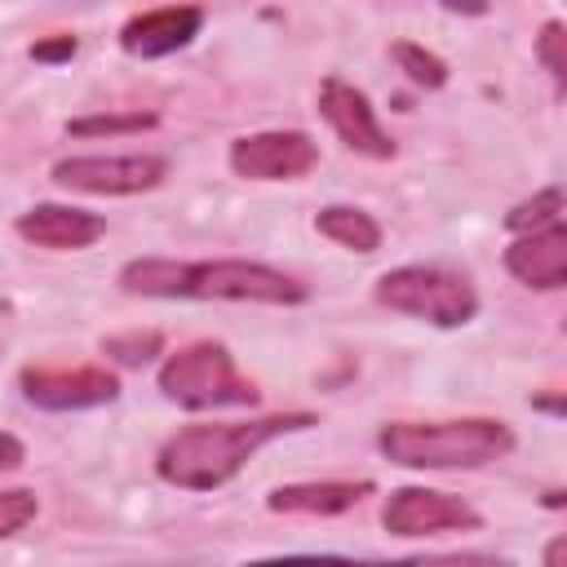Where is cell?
I'll return each mask as SVG.
<instances>
[{"mask_svg":"<svg viewBox=\"0 0 567 567\" xmlns=\"http://www.w3.org/2000/svg\"><path fill=\"white\" fill-rule=\"evenodd\" d=\"M558 217H563V186H545V190H536L532 199H523V204H514L505 213V230L532 235V230H540V226H549Z\"/></svg>","mask_w":567,"mask_h":567,"instance_id":"18","label":"cell"},{"mask_svg":"<svg viewBox=\"0 0 567 567\" xmlns=\"http://www.w3.org/2000/svg\"><path fill=\"white\" fill-rule=\"evenodd\" d=\"M319 115L332 124V133L341 137V146H350L354 155L368 159H394V137L381 128L372 102L363 89H354L341 75H328L319 84Z\"/></svg>","mask_w":567,"mask_h":567,"instance_id":"10","label":"cell"},{"mask_svg":"<svg viewBox=\"0 0 567 567\" xmlns=\"http://www.w3.org/2000/svg\"><path fill=\"white\" fill-rule=\"evenodd\" d=\"M75 49H80V40H75V35H66V31H58V35L35 40L27 53H31V62H40V66H58V62H71V58H75Z\"/></svg>","mask_w":567,"mask_h":567,"instance_id":"23","label":"cell"},{"mask_svg":"<svg viewBox=\"0 0 567 567\" xmlns=\"http://www.w3.org/2000/svg\"><path fill=\"white\" fill-rule=\"evenodd\" d=\"M204 27V9L199 4H164V9H142L133 18H124L120 27V49L128 58L155 62L168 58L177 49H186Z\"/></svg>","mask_w":567,"mask_h":567,"instance_id":"11","label":"cell"},{"mask_svg":"<svg viewBox=\"0 0 567 567\" xmlns=\"http://www.w3.org/2000/svg\"><path fill=\"white\" fill-rule=\"evenodd\" d=\"M310 425H315V412H270V416H248V421L186 425L164 439L155 456V474L182 492H217L248 465L252 452H261L266 443L292 430H310Z\"/></svg>","mask_w":567,"mask_h":567,"instance_id":"2","label":"cell"},{"mask_svg":"<svg viewBox=\"0 0 567 567\" xmlns=\"http://www.w3.org/2000/svg\"><path fill=\"white\" fill-rule=\"evenodd\" d=\"M120 288L133 297H195V301H257V306H301L310 297L301 279L248 257H217V261L137 257L120 270Z\"/></svg>","mask_w":567,"mask_h":567,"instance_id":"1","label":"cell"},{"mask_svg":"<svg viewBox=\"0 0 567 567\" xmlns=\"http://www.w3.org/2000/svg\"><path fill=\"white\" fill-rule=\"evenodd\" d=\"M22 461H27L22 439H18V434H9V430H0V470H18Z\"/></svg>","mask_w":567,"mask_h":567,"instance_id":"25","label":"cell"},{"mask_svg":"<svg viewBox=\"0 0 567 567\" xmlns=\"http://www.w3.org/2000/svg\"><path fill=\"white\" fill-rule=\"evenodd\" d=\"M381 527L390 536H439V532H478L483 518L470 501L434 487H399L381 505Z\"/></svg>","mask_w":567,"mask_h":567,"instance_id":"9","label":"cell"},{"mask_svg":"<svg viewBox=\"0 0 567 567\" xmlns=\"http://www.w3.org/2000/svg\"><path fill=\"white\" fill-rule=\"evenodd\" d=\"M416 567H509L492 554H447V558H416Z\"/></svg>","mask_w":567,"mask_h":567,"instance_id":"24","label":"cell"},{"mask_svg":"<svg viewBox=\"0 0 567 567\" xmlns=\"http://www.w3.org/2000/svg\"><path fill=\"white\" fill-rule=\"evenodd\" d=\"M315 230L350 252H377L381 248V221L354 204H328L315 213Z\"/></svg>","mask_w":567,"mask_h":567,"instance_id":"15","label":"cell"},{"mask_svg":"<svg viewBox=\"0 0 567 567\" xmlns=\"http://www.w3.org/2000/svg\"><path fill=\"white\" fill-rule=\"evenodd\" d=\"M244 567H416V558L403 563H368V558H341V554H284V558H257Z\"/></svg>","mask_w":567,"mask_h":567,"instance_id":"21","label":"cell"},{"mask_svg":"<svg viewBox=\"0 0 567 567\" xmlns=\"http://www.w3.org/2000/svg\"><path fill=\"white\" fill-rule=\"evenodd\" d=\"M377 447L403 470H478L514 452V430L496 416L390 421L377 434Z\"/></svg>","mask_w":567,"mask_h":567,"instance_id":"3","label":"cell"},{"mask_svg":"<svg viewBox=\"0 0 567 567\" xmlns=\"http://www.w3.org/2000/svg\"><path fill=\"white\" fill-rule=\"evenodd\" d=\"M35 509H40V501H35L31 487H9V492H0V540L13 536V532H22V527L35 518Z\"/></svg>","mask_w":567,"mask_h":567,"instance_id":"22","label":"cell"},{"mask_svg":"<svg viewBox=\"0 0 567 567\" xmlns=\"http://www.w3.org/2000/svg\"><path fill=\"white\" fill-rule=\"evenodd\" d=\"M168 177L164 155H66L53 164V182L84 195H142Z\"/></svg>","mask_w":567,"mask_h":567,"instance_id":"6","label":"cell"},{"mask_svg":"<svg viewBox=\"0 0 567 567\" xmlns=\"http://www.w3.org/2000/svg\"><path fill=\"white\" fill-rule=\"evenodd\" d=\"M372 492L368 478H323V483H288V487H275L266 496V505L275 514H319V518H332V514H346L354 509L363 496Z\"/></svg>","mask_w":567,"mask_h":567,"instance_id":"14","label":"cell"},{"mask_svg":"<svg viewBox=\"0 0 567 567\" xmlns=\"http://www.w3.org/2000/svg\"><path fill=\"white\" fill-rule=\"evenodd\" d=\"M22 399L40 412H84L120 399V377L106 368H22Z\"/></svg>","mask_w":567,"mask_h":567,"instance_id":"8","label":"cell"},{"mask_svg":"<svg viewBox=\"0 0 567 567\" xmlns=\"http://www.w3.org/2000/svg\"><path fill=\"white\" fill-rule=\"evenodd\" d=\"M377 306L394 310V315H412V319H425L434 328H461L478 315V292L474 284L452 270V266H394L377 279L372 288Z\"/></svg>","mask_w":567,"mask_h":567,"instance_id":"5","label":"cell"},{"mask_svg":"<svg viewBox=\"0 0 567 567\" xmlns=\"http://www.w3.org/2000/svg\"><path fill=\"white\" fill-rule=\"evenodd\" d=\"M159 394L186 412L252 408L261 399V390L235 368V354L221 341H190L173 350L159 368Z\"/></svg>","mask_w":567,"mask_h":567,"instance_id":"4","label":"cell"},{"mask_svg":"<svg viewBox=\"0 0 567 567\" xmlns=\"http://www.w3.org/2000/svg\"><path fill=\"white\" fill-rule=\"evenodd\" d=\"M159 120L151 111H111V115H80V120H66V133L71 137H128V133H146L155 128Z\"/></svg>","mask_w":567,"mask_h":567,"instance_id":"17","label":"cell"},{"mask_svg":"<svg viewBox=\"0 0 567 567\" xmlns=\"http://www.w3.org/2000/svg\"><path fill=\"white\" fill-rule=\"evenodd\" d=\"M536 58H540V66L549 71L554 89L563 93V89H567V31H563L558 18H549V22L540 27V35H536Z\"/></svg>","mask_w":567,"mask_h":567,"instance_id":"20","label":"cell"},{"mask_svg":"<svg viewBox=\"0 0 567 567\" xmlns=\"http://www.w3.org/2000/svg\"><path fill=\"white\" fill-rule=\"evenodd\" d=\"M390 58H394V66H399L412 84H421V89H443V84H447V62H443L439 53H430L425 44H416V40H394V44H390Z\"/></svg>","mask_w":567,"mask_h":567,"instance_id":"16","label":"cell"},{"mask_svg":"<svg viewBox=\"0 0 567 567\" xmlns=\"http://www.w3.org/2000/svg\"><path fill=\"white\" fill-rule=\"evenodd\" d=\"M505 270L540 292H558L567 284V226L563 217L532 230V235H514V244L505 248Z\"/></svg>","mask_w":567,"mask_h":567,"instance_id":"13","label":"cell"},{"mask_svg":"<svg viewBox=\"0 0 567 567\" xmlns=\"http://www.w3.org/2000/svg\"><path fill=\"white\" fill-rule=\"evenodd\" d=\"M226 159L248 182H297L319 164V146L301 128H266L235 137Z\"/></svg>","mask_w":567,"mask_h":567,"instance_id":"7","label":"cell"},{"mask_svg":"<svg viewBox=\"0 0 567 567\" xmlns=\"http://www.w3.org/2000/svg\"><path fill=\"white\" fill-rule=\"evenodd\" d=\"M164 350V337L155 332V328H133V332H115V337H102V354H111V359H120V363H128V368H142V363H151L155 354Z\"/></svg>","mask_w":567,"mask_h":567,"instance_id":"19","label":"cell"},{"mask_svg":"<svg viewBox=\"0 0 567 567\" xmlns=\"http://www.w3.org/2000/svg\"><path fill=\"white\" fill-rule=\"evenodd\" d=\"M563 554H567V536H554L545 545V567H563Z\"/></svg>","mask_w":567,"mask_h":567,"instance_id":"26","label":"cell"},{"mask_svg":"<svg viewBox=\"0 0 567 567\" xmlns=\"http://www.w3.org/2000/svg\"><path fill=\"white\" fill-rule=\"evenodd\" d=\"M18 239L35 244V248H53V252H80L89 244H97L106 235V217L75 208V204H35L13 221Z\"/></svg>","mask_w":567,"mask_h":567,"instance_id":"12","label":"cell"}]
</instances>
